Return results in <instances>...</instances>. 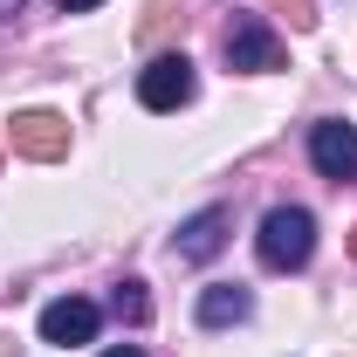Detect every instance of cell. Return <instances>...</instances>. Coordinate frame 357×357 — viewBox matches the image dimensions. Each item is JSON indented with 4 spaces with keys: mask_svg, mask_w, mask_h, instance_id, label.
I'll return each mask as SVG.
<instances>
[{
    "mask_svg": "<svg viewBox=\"0 0 357 357\" xmlns=\"http://www.w3.org/2000/svg\"><path fill=\"white\" fill-rule=\"evenodd\" d=\"M255 255H261V268H275V275L303 268L316 255V220L303 213V206H275V213L261 220V234H255Z\"/></svg>",
    "mask_w": 357,
    "mask_h": 357,
    "instance_id": "6da1fadb",
    "label": "cell"
},
{
    "mask_svg": "<svg viewBox=\"0 0 357 357\" xmlns=\"http://www.w3.org/2000/svg\"><path fill=\"white\" fill-rule=\"evenodd\" d=\"M192 62L185 55H151L144 62V76H137V103L144 110H178V103H192Z\"/></svg>",
    "mask_w": 357,
    "mask_h": 357,
    "instance_id": "7a4b0ae2",
    "label": "cell"
},
{
    "mask_svg": "<svg viewBox=\"0 0 357 357\" xmlns=\"http://www.w3.org/2000/svg\"><path fill=\"white\" fill-rule=\"evenodd\" d=\"M7 144H14L21 158H35V165H55V158H69V117H55V110H21L14 131H7Z\"/></svg>",
    "mask_w": 357,
    "mask_h": 357,
    "instance_id": "3957f363",
    "label": "cell"
},
{
    "mask_svg": "<svg viewBox=\"0 0 357 357\" xmlns=\"http://www.w3.org/2000/svg\"><path fill=\"white\" fill-rule=\"evenodd\" d=\"M227 62H234V69H248V76L282 69V35L268 28L261 14H241V21L227 28Z\"/></svg>",
    "mask_w": 357,
    "mask_h": 357,
    "instance_id": "277c9868",
    "label": "cell"
},
{
    "mask_svg": "<svg viewBox=\"0 0 357 357\" xmlns=\"http://www.w3.org/2000/svg\"><path fill=\"white\" fill-rule=\"evenodd\" d=\"M310 158H316V172H323V178L351 185V178H357V131L344 124V117H323V124L310 131Z\"/></svg>",
    "mask_w": 357,
    "mask_h": 357,
    "instance_id": "5b68a950",
    "label": "cell"
},
{
    "mask_svg": "<svg viewBox=\"0 0 357 357\" xmlns=\"http://www.w3.org/2000/svg\"><path fill=\"white\" fill-rule=\"evenodd\" d=\"M96 323H103L96 303L62 296V303H48V310H42V344H89V337H96Z\"/></svg>",
    "mask_w": 357,
    "mask_h": 357,
    "instance_id": "8992f818",
    "label": "cell"
},
{
    "mask_svg": "<svg viewBox=\"0 0 357 357\" xmlns=\"http://www.w3.org/2000/svg\"><path fill=\"white\" fill-rule=\"evenodd\" d=\"M220 248H227V206H206V213H192V220L178 227V241H172L178 261H213Z\"/></svg>",
    "mask_w": 357,
    "mask_h": 357,
    "instance_id": "52a82bcc",
    "label": "cell"
},
{
    "mask_svg": "<svg viewBox=\"0 0 357 357\" xmlns=\"http://www.w3.org/2000/svg\"><path fill=\"white\" fill-rule=\"evenodd\" d=\"M248 310H255V296H248L241 282H213V289L199 296V323H206V330H227V323H248Z\"/></svg>",
    "mask_w": 357,
    "mask_h": 357,
    "instance_id": "ba28073f",
    "label": "cell"
},
{
    "mask_svg": "<svg viewBox=\"0 0 357 357\" xmlns=\"http://www.w3.org/2000/svg\"><path fill=\"white\" fill-rule=\"evenodd\" d=\"M110 310H117V323H131V330H137V323H151V296H144V282H137V275H131V282H117Z\"/></svg>",
    "mask_w": 357,
    "mask_h": 357,
    "instance_id": "9c48e42d",
    "label": "cell"
},
{
    "mask_svg": "<svg viewBox=\"0 0 357 357\" xmlns=\"http://www.w3.org/2000/svg\"><path fill=\"white\" fill-rule=\"evenodd\" d=\"M275 14H289V28H316V0H268Z\"/></svg>",
    "mask_w": 357,
    "mask_h": 357,
    "instance_id": "30bf717a",
    "label": "cell"
},
{
    "mask_svg": "<svg viewBox=\"0 0 357 357\" xmlns=\"http://www.w3.org/2000/svg\"><path fill=\"white\" fill-rule=\"evenodd\" d=\"M89 7H103V0H62V14H89Z\"/></svg>",
    "mask_w": 357,
    "mask_h": 357,
    "instance_id": "8fae6325",
    "label": "cell"
},
{
    "mask_svg": "<svg viewBox=\"0 0 357 357\" xmlns=\"http://www.w3.org/2000/svg\"><path fill=\"white\" fill-rule=\"evenodd\" d=\"M103 357H144V351H137V344H110Z\"/></svg>",
    "mask_w": 357,
    "mask_h": 357,
    "instance_id": "7c38bea8",
    "label": "cell"
},
{
    "mask_svg": "<svg viewBox=\"0 0 357 357\" xmlns=\"http://www.w3.org/2000/svg\"><path fill=\"white\" fill-rule=\"evenodd\" d=\"M14 7H21V0H0V21H7V14H14Z\"/></svg>",
    "mask_w": 357,
    "mask_h": 357,
    "instance_id": "4fadbf2b",
    "label": "cell"
},
{
    "mask_svg": "<svg viewBox=\"0 0 357 357\" xmlns=\"http://www.w3.org/2000/svg\"><path fill=\"white\" fill-rule=\"evenodd\" d=\"M351 255H357V227H351Z\"/></svg>",
    "mask_w": 357,
    "mask_h": 357,
    "instance_id": "5bb4252c",
    "label": "cell"
}]
</instances>
